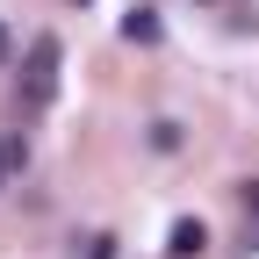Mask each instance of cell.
<instances>
[{
	"label": "cell",
	"mask_w": 259,
	"mask_h": 259,
	"mask_svg": "<svg viewBox=\"0 0 259 259\" xmlns=\"http://www.w3.org/2000/svg\"><path fill=\"white\" fill-rule=\"evenodd\" d=\"M58 65H65L58 36H36V44H29V65H22V108H29V115L51 108V94H58Z\"/></svg>",
	"instance_id": "1"
},
{
	"label": "cell",
	"mask_w": 259,
	"mask_h": 259,
	"mask_svg": "<svg viewBox=\"0 0 259 259\" xmlns=\"http://www.w3.org/2000/svg\"><path fill=\"white\" fill-rule=\"evenodd\" d=\"M166 252H173V259H202V252H209L202 216H180V223H173V238H166Z\"/></svg>",
	"instance_id": "2"
},
{
	"label": "cell",
	"mask_w": 259,
	"mask_h": 259,
	"mask_svg": "<svg viewBox=\"0 0 259 259\" xmlns=\"http://www.w3.org/2000/svg\"><path fill=\"white\" fill-rule=\"evenodd\" d=\"M22 166H29V144H22V137H0V187H8Z\"/></svg>",
	"instance_id": "3"
},
{
	"label": "cell",
	"mask_w": 259,
	"mask_h": 259,
	"mask_svg": "<svg viewBox=\"0 0 259 259\" xmlns=\"http://www.w3.org/2000/svg\"><path fill=\"white\" fill-rule=\"evenodd\" d=\"M122 36H130V44H158V15H151V8L122 15Z\"/></svg>",
	"instance_id": "4"
},
{
	"label": "cell",
	"mask_w": 259,
	"mask_h": 259,
	"mask_svg": "<svg viewBox=\"0 0 259 259\" xmlns=\"http://www.w3.org/2000/svg\"><path fill=\"white\" fill-rule=\"evenodd\" d=\"M238 245H245V252H259V180H252V194H245V223H238Z\"/></svg>",
	"instance_id": "5"
},
{
	"label": "cell",
	"mask_w": 259,
	"mask_h": 259,
	"mask_svg": "<svg viewBox=\"0 0 259 259\" xmlns=\"http://www.w3.org/2000/svg\"><path fill=\"white\" fill-rule=\"evenodd\" d=\"M8 51H15V44H8V22H0V65H8Z\"/></svg>",
	"instance_id": "6"
}]
</instances>
